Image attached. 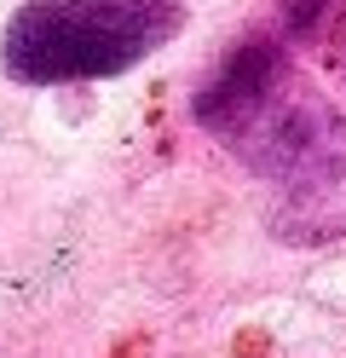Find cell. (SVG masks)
<instances>
[{
	"instance_id": "cell-1",
	"label": "cell",
	"mask_w": 346,
	"mask_h": 358,
	"mask_svg": "<svg viewBox=\"0 0 346 358\" xmlns=\"http://www.w3.org/2000/svg\"><path fill=\"white\" fill-rule=\"evenodd\" d=\"M191 116L260 179L289 196L346 185V116L294 70L283 41H237L196 87Z\"/></svg>"
},
{
	"instance_id": "cell-2",
	"label": "cell",
	"mask_w": 346,
	"mask_h": 358,
	"mask_svg": "<svg viewBox=\"0 0 346 358\" xmlns=\"http://www.w3.org/2000/svg\"><path fill=\"white\" fill-rule=\"evenodd\" d=\"M185 0H23L0 29L12 81H104L138 70L185 29Z\"/></svg>"
},
{
	"instance_id": "cell-3",
	"label": "cell",
	"mask_w": 346,
	"mask_h": 358,
	"mask_svg": "<svg viewBox=\"0 0 346 358\" xmlns=\"http://www.w3.org/2000/svg\"><path fill=\"white\" fill-rule=\"evenodd\" d=\"M289 35L306 52H317V64L335 81H346V0H294Z\"/></svg>"
}]
</instances>
